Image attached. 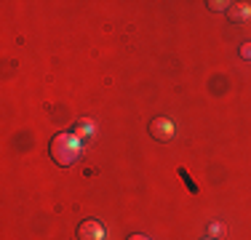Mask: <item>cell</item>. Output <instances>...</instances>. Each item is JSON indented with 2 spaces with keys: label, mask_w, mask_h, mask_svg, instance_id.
<instances>
[{
  "label": "cell",
  "mask_w": 251,
  "mask_h": 240,
  "mask_svg": "<svg viewBox=\"0 0 251 240\" xmlns=\"http://www.w3.org/2000/svg\"><path fill=\"white\" fill-rule=\"evenodd\" d=\"M83 155V142L75 134H56L51 139V158L56 166H73Z\"/></svg>",
  "instance_id": "6da1fadb"
},
{
  "label": "cell",
  "mask_w": 251,
  "mask_h": 240,
  "mask_svg": "<svg viewBox=\"0 0 251 240\" xmlns=\"http://www.w3.org/2000/svg\"><path fill=\"white\" fill-rule=\"evenodd\" d=\"M104 238H107V230L97 219H86L77 227V240H104Z\"/></svg>",
  "instance_id": "7a4b0ae2"
},
{
  "label": "cell",
  "mask_w": 251,
  "mask_h": 240,
  "mask_svg": "<svg viewBox=\"0 0 251 240\" xmlns=\"http://www.w3.org/2000/svg\"><path fill=\"white\" fill-rule=\"evenodd\" d=\"M150 134H152V139H158V142H171L174 139V123H171L169 118H155L150 123Z\"/></svg>",
  "instance_id": "3957f363"
},
{
  "label": "cell",
  "mask_w": 251,
  "mask_h": 240,
  "mask_svg": "<svg viewBox=\"0 0 251 240\" xmlns=\"http://www.w3.org/2000/svg\"><path fill=\"white\" fill-rule=\"evenodd\" d=\"M227 14H230V22H238V24L249 22L251 19V5L249 3H232Z\"/></svg>",
  "instance_id": "277c9868"
},
{
  "label": "cell",
  "mask_w": 251,
  "mask_h": 240,
  "mask_svg": "<svg viewBox=\"0 0 251 240\" xmlns=\"http://www.w3.org/2000/svg\"><path fill=\"white\" fill-rule=\"evenodd\" d=\"M73 134H75L80 142H83V139H88V136H94V123H91V120H80V123L75 125Z\"/></svg>",
  "instance_id": "5b68a950"
},
{
  "label": "cell",
  "mask_w": 251,
  "mask_h": 240,
  "mask_svg": "<svg viewBox=\"0 0 251 240\" xmlns=\"http://www.w3.org/2000/svg\"><path fill=\"white\" fill-rule=\"evenodd\" d=\"M179 176H182V182L187 184V190L193 192V195H198V184L193 182V176H190V173H187V168H179Z\"/></svg>",
  "instance_id": "8992f818"
},
{
  "label": "cell",
  "mask_w": 251,
  "mask_h": 240,
  "mask_svg": "<svg viewBox=\"0 0 251 240\" xmlns=\"http://www.w3.org/2000/svg\"><path fill=\"white\" fill-rule=\"evenodd\" d=\"M225 232V224L222 221H211V224H208V238H219Z\"/></svg>",
  "instance_id": "52a82bcc"
},
{
  "label": "cell",
  "mask_w": 251,
  "mask_h": 240,
  "mask_svg": "<svg viewBox=\"0 0 251 240\" xmlns=\"http://www.w3.org/2000/svg\"><path fill=\"white\" fill-rule=\"evenodd\" d=\"M206 5H208L211 11H225V8L230 11V5H232V3H227V0H208Z\"/></svg>",
  "instance_id": "ba28073f"
},
{
  "label": "cell",
  "mask_w": 251,
  "mask_h": 240,
  "mask_svg": "<svg viewBox=\"0 0 251 240\" xmlns=\"http://www.w3.org/2000/svg\"><path fill=\"white\" fill-rule=\"evenodd\" d=\"M241 56L246 59V62H251V43H243L241 46Z\"/></svg>",
  "instance_id": "9c48e42d"
},
{
  "label": "cell",
  "mask_w": 251,
  "mask_h": 240,
  "mask_svg": "<svg viewBox=\"0 0 251 240\" xmlns=\"http://www.w3.org/2000/svg\"><path fill=\"white\" fill-rule=\"evenodd\" d=\"M128 240H150V238H147V235H131Z\"/></svg>",
  "instance_id": "30bf717a"
},
{
  "label": "cell",
  "mask_w": 251,
  "mask_h": 240,
  "mask_svg": "<svg viewBox=\"0 0 251 240\" xmlns=\"http://www.w3.org/2000/svg\"><path fill=\"white\" fill-rule=\"evenodd\" d=\"M206 240H214V238H206Z\"/></svg>",
  "instance_id": "8fae6325"
}]
</instances>
